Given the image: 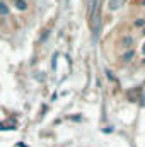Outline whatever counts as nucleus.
Returning <instances> with one entry per match:
<instances>
[{"label": "nucleus", "instance_id": "nucleus-5", "mask_svg": "<svg viewBox=\"0 0 145 147\" xmlns=\"http://www.w3.org/2000/svg\"><path fill=\"white\" fill-rule=\"evenodd\" d=\"M135 26H137V28H144L145 26V19H137V21H135Z\"/></svg>", "mask_w": 145, "mask_h": 147}, {"label": "nucleus", "instance_id": "nucleus-1", "mask_svg": "<svg viewBox=\"0 0 145 147\" xmlns=\"http://www.w3.org/2000/svg\"><path fill=\"white\" fill-rule=\"evenodd\" d=\"M133 57H135V51H133V50H126V51L123 53V57H121V60L128 63V62H132V60H133Z\"/></svg>", "mask_w": 145, "mask_h": 147}, {"label": "nucleus", "instance_id": "nucleus-9", "mask_svg": "<svg viewBox=\"0 0 145 147\" xmlns=\"http://www.w3.org/2000/svg\"><path fill=\"white\" fill-rule=\"evenodd\" d=\"M144 34H145V29H144Z\"/></svg>", "mask_w": 145, "mask_h": 147}, {"label": "nucleus", "instance_id": "nucleus-7", "mask_svg": "<svg viewBox=\"0 0 145 147\" xmlns=\"http://www.w3.org/2000/svg\"><path fill=\"white\" fill-rule=\"evenodd\" d=\"M142 5H145V0H144V2H142Z\"/></svg>", "mask_w": 145, "mask_h": 147}, {"label": "nucleus", "instance_id": "nucleus-10", "mask_svg": "<svg viewBox=\"0 0 145 147\" xmlns=\"http://www.w3.org/2000/svg\"><path fill=\"white\" fill-rule=\"evenodd\" d=\"M144 63H145V60H144Z\"/></svg>", "mask_w": 145, "mask_h": 147}, {"label": "nucleus", "instance_id": "nucleus-3", "mask_svg": "<svg viewBox=\"0 0 145 147\" xmlns=\"http://www.w3.org/2000/svg\"><path fill=\"white\" fill-rule=\"evenodd\" d=\"M132 45H133V38L132 36H125L123 38V48H125V50H130Z\"/></svg>", "mask_w": 145, "mask_h": 147}, {"label": "nucleus", "instance_id": "nucleus-8", "mask_svg": "<svg viewBox=\"0 0 145 147\" xmlns=\"http://www.w3.org/2000/svg\"><path fill=\"white\" fill-rule=\"evenodd\" d=\"M144 51H145V45H144Z\"/></svg>", "mask_w": 145, "mask_h": 147}, {"label": "nucleus", "instance_id": "nucleus-6", "mask_svg": "<svg viewBox=\"0 0 145 147\" xmlns=\"http://www.w3.org/2000/svg\"><path fill=\"white\" fill-rule=\"evenodd\" d=\"M109 7H111V9H118V7H119V5H118V0H111Z\"/></svg>", "mask_w": 145, "mask_h": 147}, {"label": "nucleus", "instance_id": "nucleus-2", "mask_svg": "<svg viewBox=\"0 0 145 147\" xmlns=\"http://www.w3.org/2000/svg\"><path fill=\"white\" fill-rule=\"evenodd\" d=\"M14 5L17 10H28V0H14Z\"/></svg>", "mask_w": 145, "mask_h": 147}, {"label": "nucleus", "instance_id": "nucleus-4", "mask_svg": "<svg viewBox=\"0 0 145 147\" xmlns=\"http://www.w3.org/2000/svg\"><path fill=\"white\" fill-rule=\"evenodd\" d=\"M0 16H9V7L5 5V2H0Z\"/></svg>", "mask_w": 145, "mask_h": 147}]
</instances>
